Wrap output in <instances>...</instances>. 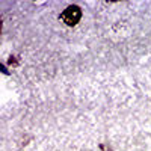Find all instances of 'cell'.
<instances>
[{
    "instance_id": "6da1fadb",
    "label": "cell",
    "mask_w": 151,
    "mask_h": 151,
    "mask_svg": "<svg viewBox=\"0 0 151 151\" xmlns=\"http://www.w3.org/2000/svg\"><path fill=\"white\" fill-rule=\"evenodd\" d=\"M59 18L64 21L68 27H74V26H77V23L82 18V9L77 5H70L60 12Z\"/></svg>"
}]
</instances>
